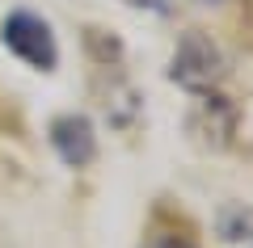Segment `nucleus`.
I'll return each instance as SVG.
<instances>
[{"label": "nucleus", "instance_id": "f257e3e1", "mask_svg": "<svg viewBox=\"0 0 253 248\" xmlns=\"http://www.w3.org/2000/svg\"><path fill=\"white\" fill-rule=\"evenodd\" d=\"M169 80H173V84H181V89H190V93L215 89L219 80H224V55H219V46L211 42L207 34L190 30V34L177 42V51H173Z\"/></svg>", "mask_w": 253, "mask_h": 248}, {"label": "nucleus", "instance_id": "f03ea898", "mask_svg": "<svg viewBox=\"0 0 253 248\" xmlns=\"http://www.w3.org/2000/svg\"><path fill=\"white\" fill-rule=\"evenodd\" d=\"M4 46L17 55L21 63H30L34 71H55L59 63V46H55V34L38 13H9L4 21Z\"/></svg>", "mask_w": 253, "mask_h": 248}, {"label": "nucleus", "instance_id": "7ed1b4c3", "mask_svg": "<svg viewBox=\"0 0 253 248\" xmlns=\"http://www.w3.org/2000/svg\"><path fill=\"white\" fill-rule=\"evenodd\" d=\"M46 135H51L55 156H59L68 169H84V164L97 160V135H93V122L84 114H59Z\"/></svg>", "mask_w": 253, "mask_h": 248}, {"label": "nucleus", "instance_id": "20e7f679", "mask_svg": "<svg viewBox=\"0 0 253 248\" xmlns=\"http://www.w3.org/2000/svg\"><path fill=\"white\" fill-rule=\"evenodd\" d=\"M123 4H131V9H148V13H156V17H165V13L173 9L169 0H123Z\"/></svg>", "mask_w": 253, "mask_h": 248}, {"label": "nucleus", "instance_id": "39448f33", "mask_svg": "<svg viewBox=\"0 0 253 248\" xmlns=\"http://www.w3.org/2000/svg\"><path fill=\"white\" fill-rule=\"evenodd\" d=\"M148 248H194L190 240H181V236H161V240H152Z\"/></svg>", "mask_w": 253, "mask_h": 248}]
</instances>
